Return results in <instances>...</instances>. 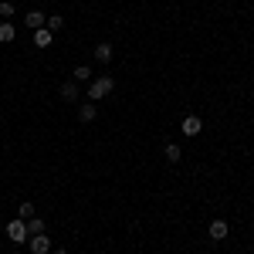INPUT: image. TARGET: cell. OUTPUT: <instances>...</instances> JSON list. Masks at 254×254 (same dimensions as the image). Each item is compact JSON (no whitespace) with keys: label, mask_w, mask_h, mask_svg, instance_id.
<instances>
[{"label":"cell","mask_w":254,"mask_h":254,"mask_svg":"<svg viewBox=\"0 0 254 254\" xmlns=\"http://www.w3.org/2000/svg\"><path fill=\"white\" fill-rule=\"evenodd\" d=\"M112 88H116V81L109 78V75H98V78L88 81V102H98V98L112 95Z\"/></svg>","instance_id":"cell-1"},{"label":"cell","mask_w":254,"mask_h":254,"mask_svg":"<svg viewBox=\"0 0 254 254\" xmlns=\"http://www.w3.org/2000/svg\"><path fill=\"white\" fill-rule=\"evenodd\" d=\"M7 237H10V241H14V244H24V241H27V224H24V220H10V224H7Z\"/></svg>","instance_id":"cell-2"},{"label":"cell","mask_w":254,"mask_h":254,"mask_svg":"<svg viewBox=\"0 0 254 254\" xmlns=\"http://www.w3.org/2000/svg\"><path fill=\"white\" fill-rule=\"evenodd\" d=\"M180 132H183V136H200V132H203V122H200V116H187L183 119V122H180Z\"/></svg>","instance_id":"cell-3"},{"label":"cell","mask_w":254,"mask_h":254,"mask_svg":"<svg viewBox=\"0 0 254 254\" xmlns=\"http://www.w3.org/2000/svg\"><path fill=\"white\" fill-rule=\"evenodd\" d=\"M207 234L214 237V241H224V237L231 234V227H227V220H220V217H217V220H210V227H207Z\"/></svg>","instance_id":"cell-4"},{"label":"cell","mask_w":254,"mask_h":254,"mask_svg":"<svg viewBox=\"0 0 254 254\" xmlns=\"http://www.w3.org/2000/svg\"><path fill=\"white\" fill-rule=\"evenodd\" d=\"M48 251H51V237H44V234L31 237V254H48Z\"/></svg>","instance_id":"cell-5"},{"label":"cell","mask_w":254,"mask_h":254,"mask_svg":"<svg viewBox=\"0 0 254 254\" xmlns=\"http://www.w3.org/2000/svg\"><path fill=\"white\" fill-rule=\"evenodd\" d=\"M112 55H116V51H112V44H109V41H102V44H95V61H102V64H109V61H112Z\"/></svg>","instance_id":"cell-6"},{"label":"cell","mask_w":254,"mask_h":254,"mask_svg":"<svg viewBox=\"0 0 254 254\" xmlns=\"http://www.w3.org/2000/svg\"><path fill=\"white\" fill-rule=\"evenodd\" d=\"M95 116H98L95 102H81V105H78V119H81V122H95Z\"/></svg>","instance_id":"cell-7"},{"label":"cell","mask_w":254,"mask_h":254,"mask_svg":"<svg viewBox=\"0 0 254 254\" xmlns=\"http://www.w3.org/2000/svg\"><path fill=\"white\" fill-rule=\"evenodd\" d=\"M14 38H17V27H14L10 20H0V41H3V44H10Z\"/></svg>","instance_id":"cell-8"},{"label":"cell","mask_w":254,"mask_h":254,"mask_svg":"<svg viewBox=\"0 0 254 254\" xmlns=\"http://www.w3.org/2000/svg\"><path fill=\"white\" fill-rule=\"evenodd\" d=\"M61 98L64 102H78V81H64L61 85Z\"/></svg>","instance_id":"cell-9"},{"label":"cell","mask_w":254,"mask_h":254,"mask_svg":"<svg viewBox=\"0 0 254 254\" xmlns=\"http://www.w3.org/2000/svg\"><path fill=\"white\" fill-rule=\"evenodd\" d=\"M27 224V237H34V234H44V220H41L38 214L31 217V220H24Z\"/></svg>","instance_id":"cell-10"},{"label":"cell","mask_w":254,"mask_h":254,"mask_svg":"<svg viewBox=\"0 0 254 254\" xmlns=\"http://www.w3.org/2000/svg\"><path fill=\"white\" fill-rule=\"evenodd\" d=\"M51 41H55V34H51L48 27H41V31H34V44H38V48H48Z\"/></svg>","instance_id":"cell-11"},{"label":"cell","mask_w":254,"mask_h":254,"mask_svg":"<svg viewBox=\"0 0 254 254\" xmlns=\"http://www.w3.org/2000/svg\"><path fill=\"white\" fill-rule=\"evenodd\" d=\"M163 156H166V163H180V159H183V149H180L176 142H170V146L163 149Z\"/></svg>","instance_id":"cell-12"},{"label":"cell","mask_w":254,"mask_h":254,"mask_svg":"<svg viewBox=\"0 0 254 254\" xmlns=\"http://www.w3.org/2000/svg\"><path fill=\"white\" fill-rule=\"evenodd\" d=\"M44 14H41V10H31V14H27V27H31V31H41V27H44Z\"/></svg>","instance_id":"cell-13"},{"label":"cell","mask_w":254,"mask_h":254,"mask_svg":"<svg viewBox=\"0 0 254 254\" xmlns=\"http://www.w3.org/2000/svg\"><path fill=\"white\" fill-rule=\"evenodd\" d=\"M44 27H48L51 34H58L61 27H64V17H61V14H55V17H48V20H44Z\"/></svg>","instance_id":"cell-14"},{"label":"cell","mask_w":254,"mask_h":254,"mask_svg":"<svg viewBox=\"0 0 254 254\" xmlns=\"http://www.w3.org/2000/svg\"><path fill=\"white\" fill-rule=\"evenodd\" d=\"M71 78L75 81H92V68H88V64H78V68L71 71Z\"/></svg>","instance_id":"cell-15"},{"label":"cell","mask_w":254,"mask_h":254,"mask_svg":"<svg viewBox=\"0 0 254 254\" xmlns=\"http://www.w3.org/2000/svg\"><path fill=\"white\" fill-rule=\"evenodd\" d=\"M17 217H20V220H31V217H34V203H31V200H24V203L17 207Z\"/></svg>","instance_id":"cell-16"},{"label":"cell","mask_w":254,"mask_h":254,"mask_svg":"<svg viewBox=\"0 0 254 254\" xmlns=\"http://www.w3.org/2000/svg\"><path fill=\"white\" fill-rule=\"evenodd\" d=\"M0 17H14V3L10 0H0Z\"/></svg>","instance_id":"cell-17"},{"label":"cell","mask_w":254,"mask_h":254,"mask_svg":"<svg viewBox=\"0 0 254 254\" xmlns=\"http://www.w3.org/2000/svg\"><path fill=\"white\" fill-rule=\"evenodd\" d=\"M55 254H68V251H64V248H58V251H55Z\"/></svg>","instance_id":"cell-18"}]
</instances>
